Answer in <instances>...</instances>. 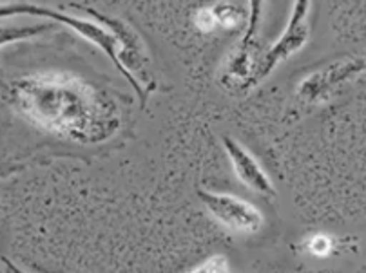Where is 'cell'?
<instances>
[{"label": "cell", "mask_w": 366, "mask_h": 273, "mask_svg": "<svg viewBox=\"0 0 366 273\" xmlns=\"http://www.w3.org/2000/svg\"><path fill=\"white\" fill-rule=\"evenodd\" d=\"M97 96L89 86L64 73L33 74L13 87V103L29 121L80 143L104 141L117 129L113 107Z\"/></svg>", "instance_id": "1"}, {"label": "cell", "mask_w": 366, "mask_h": 273, "mask_svg": "<svg viewBox=\"0 0 366 273\" xmlns=\"http://www.w3.org/2000/svg\"><path fill=\"white\" fill-rule=\"evenodd\" d=\"M82 9L87 15L93 16L97 22H100L102 26H106L117 36V69L127 78L129 86L137 91L138 98L142 100V107H145L149 94L156 89V78L151 71L147 49H145L142 36L129 24L122 22V20L114 19V16H107L100 11H94L93 8Z\"/></svg>", "instance_id": "2"}, {"label": "cell", "mask_w": 366, "mask_h": 273, "mask_svg": "<svg viewBox=\"0 0 366 273\" xmlns=\"http://www.w3.org/2000/svg\"><path fill=\"white\" fill-rule=\"evenodd\" d=\"M310 6L312 0H294L287 29L274 42L269 51L252 63L249 76L238 83L239 93H249L250 89L259 86L281 63L287 62L290 56H294L297 51L303 49L305 43L308 42V36H310V24H308Z\"/></svg>", "instance_id": "3"}, {"label": "cell", "mask_w": 366, "mask_h": 273, "mask_svg": "<svg viewBox=\"0 0 366 273\" xmlns=\"http://www.w3.org/2000/svg\"><path fill=\"white\" fill-rule=\"evenodd\" d=\"M39 16V19L51 20L55 24H62L66 28L73 29L78 36L86 38L87 42L94 43L97 47H100L102 51L109 56L111 62L117 67L118 58V42L117 36L106 28L102 26L97 20H82L78 16L67 15V13L60 11V9L47 8V6H36L29 4V2H11V4H0V19H9V16Z\"/></svg>", "instance_id": "4"}, {"label": "cell", "mask_w": 366, "mask_h": 273, "mask_svg": "<svg viewBox=\"0 0 366 273\" xmlns=\"http://www.w3.org/2000/svg\"><path fill=\"white\" fill-rule=\"evenodd\" d=\"M196 194L209 214L230 232L250 235L257 234L263 227V215L250 201L242 200L238 195L218 194L205 188H198Z\"/></svg>", "instance_id": "5"}, {"label": "cell", "mask_w": 366, "mask_h": 273, "mask_svg": "<svg viewBox=\"0 0 366 273\" xmlns=\"http://www.w3.org/2000/svg\"><path fill=\"white\" fill-rule=\"evenodd\" d=\"M366 71V51L347 58L327 63L314 71L300 83L297 96L307 103H320L330 98V94L343 83L352 82Z\"/></svg>", "instance_id": "6"}, {"label": "cell", "mask_w": 366, "mask_h": 273, "mask_svg": "<svg viewBox=\"0 0 366 273\" xmlns=\"http://www.w3.org/2000/svg\"><path fill=\"white\" fill-rule=\"evenodd\" d=\"M223 148H225L227 156H229L230 163H232L234 174L245 185L249 190L256 192L259 195H276L274 190V185L270 181V177L267 176V172L261 168V165L257 163L256 158L243 147L242 143H238L236 140H232L230 136H223L222 140Z\"/></svg>", "instance_id": "7"}, {"label": "cell", "mask_w": 366, "mask_h": 273, "mask_svg": "<svg viewBox=\"0 0 366 273\" xmlns=\"http://www.w3.org/2000/svg\"><path fill=\"white\" fill-rule=\"evenodd\" d=\"M263 8H265V0H247V28L242 42H239L238 53L234 55L229 66V73H227V78H234L238 83L245 80L252 69V53L257 46Z\"/></svg>", "instance_id": "8"}, {"label": "cell", "mask_w": 366, "mask_h": 273, "mask_svg": "<svg viewBox=\"0 0 366 273\" xmlns=\"http://www.w3.org/2000/svg\"><path fill=\"white\" fill-rule=\"evenodd\" d=\"M55 24V22H53ZM53 24H31V26H0V47L9 46V43L22 42V40H31L36 36H42L44 33L53 29Z\"/></svg>", "instance_id": "9"}, {"label": "cell", "mask_w": 366, "mask_h": 273, "mask_svg": "<svg viewBox=\"0 0 366 273\" xmlns=\"http://www.w3.org/2000/svg\"><path fill=\"white\" fill-rule=\"evenodd\" d=\"M212 11H214L216 22L223 28H236L243 19V13L236 6L230 4H218L212 8Z\"/></svg>", "instance_id": "10"}, {"label": "cell", "mask_w": 366, "mask_h": 273, "mask_svg": "<svg viewBox=\"0 0 366 273\" xmlns=\"http://www.w3.org/2000/svg\"><path fill=\"white\" fill-rule=\"evenodd\" d=\"M192 272H229V261H227L223 255H212V257H209L207 261H203L202 264L196 266Z\"/></svg>", "instance_id": "11"}, {"label": "cell", "mask_w": 366, "mask_h": 273, "mask_svg": "<svg viewBox=\"0 0 366 273\" xmlns=\"http://www.w3.org/2000/svg\"><path fill=\"white\" fill-rule=\"evenodd\" d=\"M194 22H196V26H198L199 31H203V33L212 31V29H214L216 26H218V22H216V16H214V11H212V8L199 9V11L196 13V16H194Z\"/></svg>", "instance_id": "12"}, {"label": "cell", "mask_w": 366, "mask_h": 273, "mask_svg": "<svg viewBox=\"0 0 366 273\" xmlns=\"http://www.w3.org/2000/svg\"><path fill=\"white\" fill-rule=\"evenodd\" d=\"M312 254L316 255H325L328 250H330V242L327 239H312Z\"/></svg>", "instance_id": "13"}]
</instances>
